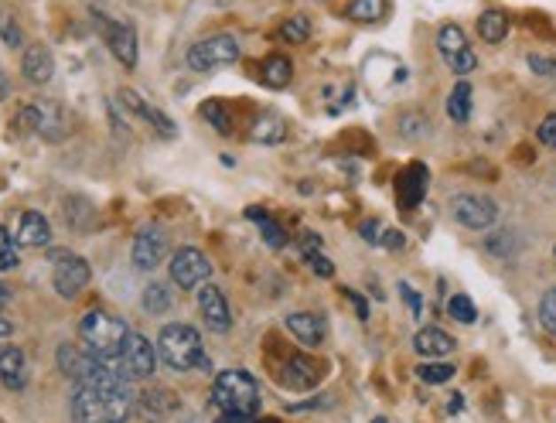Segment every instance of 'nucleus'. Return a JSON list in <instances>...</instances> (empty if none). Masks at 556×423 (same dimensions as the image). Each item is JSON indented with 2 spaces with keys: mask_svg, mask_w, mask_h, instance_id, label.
<instances>
[{
  "mask_svg": "<svg viewBox=\"0 0 556 423\" xmlns=\"http://www.w3.org/2000/svg\"><path fill=\"white\" fill-rule=\"evenodd\" d=\"M68 410H72L75 423H127L130 410H134V396H130V386L75 382Z\"/></svg>",
  "mask_w": 556,
  "mask_h": 423,
  "instance_id": "f257e3e1",
  "label": "nucleus"
},
{
  "mask_svg": "<svg viewBox=\"0 0 556 423\" xmlns=\"http://www.w3.org/2000/svg\"><path fill=\"white\" fill-rule=\"evenodd\" d=\"M308 263H311V270L317 273V277H325V280H328V277H334V263H332V260H325L321 253H308Z\"/></svg>",
  "mask_w": 556,
  "mask_h": 423,
  "instance_id": "ea45409f",
  "label": "nucleus"
},
{
  "mask_svg": "<svg viewBox=\"0 0 556 423\" xmlns=\"http://www.w3.org/2000/svg\"><path fill=\"white\" fill-rule=\"evenodd\" d=\"M18 123H21L24 130H35L38 137L51 140V144H59V140L68 134V113H66V106L55 103V99H38V103L24 106Z\"/></svg>",
  "mask_w": 556,
  "mask_h": 423,
  "instance_id": "423d86ee",
  "label": "nucleus"
},
{
  "mask_svg": "<svg viewBox=\"0 0 556 423\" xmlns=\"http://www.w3.org/2000/svg\"><path fill=\"white\" fill-rule=\"evenodd\" d=\"M505 35H509V14L498 11V7L482 11V18H478V38L489 42V45H498V42H505Z\"/></svg>",
  "mask_w": 556,
  "mask_h": 423,
  "instance_id": "b1692460",
  "label": "nucleus"
},
{
  "mask_svg": "<svg viewBox=\"0 0 556 423\" xmlns=\"http://www.w3.org/2000/svg\"><path fill=\"white\" fill-rule=\"evenodd\" d=\"M212 403L225 417H256L260 410V382L246 369H225L212 382Z\"/></svg>",
  "mask_w": 556,
  "mask_h": 423,
  "instance_id": "7ed1b4c3",
  "label": "nucleus"
},
{
  "mask_svg": "<svg viewBox=\"0 0 556 423\" xmlns=\"http://www.w3.org/2000/svg\"><path fill=\"white\" fill-rule=\"evenodd\" d=\"M260 75H263V82H267L270 90H287L290 79H294V62H290V55H270L263 68H260Z\"/></svg>",
  "mask_w": 556,
  "mask_h": 423,
  "instance_id": "393cba45",
  "label": "nucleus"
},
{
  "mask_svg": "<svg viewBox=\"0 0 556 423\" xmlns=\"http://www.w3.org/2000/svg\"><path fill=\"white\" fill-rule=\"evenodd\" d=\"M157 356L175 372L208 369V358L201 349V334L192 325H164L157 334Z\"/></svg>",
  "mask_w": 556,
  "mask_h": 423,
  "instance_id": "f03ea898",
  "label": "nucleus"
},
{
  "mask_svg": "<svg viewBox=\"0 0 556 423\" xmlns=\"http://www.w3.org/2000/svg\"><path fill=\"white\" fill-rule=\"evenodd\" d=\"M7 304H11V287H7V284H0V311H4Z\"/></svg>",
  "mask_w": 556,
  "mask_h": 423,
  "instance_id": "09e8293b",
  "label": "nucleus"
},
{
  "mask_svg": "<svg viewBox=\"0 0 556 423\" xmlns=\"http://www.w3.org/2000/svg\"><path fill=\"white\" fill-rule=\"evenodd\" d=\"M246 215L260 225V236H263V243H267L270 249H284V246H287V232L273 223L267 212H260V208H246Z\"/></svg>",
  "mask_w": 556,
  "mask_h": 423,
  "instance_id": "c85d7f7f",
  "label": "nucleus"
},
{
  "mask_svg": "<svg viewBox=\"0 0 556 423\" xmlns=\"http://www.w3.org/2000/svg\"><path fill=\"white\" fill-rule=\"evenodd\" d=\"M14 243L27 246V249H45L51 243V225L42 212H24L14 229Z\"/></svg>",
  "mask_w": 556,
  "mask_h": 423,
  "instance_id": "f3484780",
  "label": "nucleus"
},
{
  "mask_svg": "<svg viewBox=\"0 0 556 423\" xmlns=\"http://www.w3.org/2000/svg\"><path fill=\"white\" fill-rule=\"evenodd\" d=\"M21 75L31 86H45L55 75V55L48 45H31L21 59Z\"/></svg>",
  "mask_w": 556,
  "mask_h": 423,
  "instance_id": "dca6fc26",
  "label": "nucleus"
},
{
  "mask_svg": "<svg viewBox=\"0 0 556 423\" xmlns=\"http://www.w3.org/2000/svg\"><path fill=\"white\" fill-rule=\"evenodd\" d=\"M529 68H533L536 75H553L556 62L553 59H546V55H529Z\"/></svg>",
  "mask_w": 556,
  "mask_h": 423,
  "instance_id": "79ce46f5",
  "label": "nucleus"
},
{
  "mask_svg": "<svg viewBox=\"0 0 556 423\" xmlns=\"http://www.w3.org/2000/svg\"><path fill=\"white\" fill-rule=\"evenodd\" d=\"M171 290L164 287V284H151V287L144 290V311L147 314H164L171 311Z\"/></svg>",
  "mask_w": 556,
  "mask_h": 423,
  "instance_id": "7c9ffc66",
  "label": "nucleus"
},
{
  "mask_svg": "<svg viewBox=\"0 0 556 423\" xmlns=\"http://www.w3.org/2000/svg\"><path fill=\"white\" fill-rule=\"evenodd\" d=\"M536 137H539V144L543 147H550V151H556V113H550L543 123H539V130H536Z\"/></svg>",
  "mask_w": 556,
  "mask_h": 423,
  "instance_id": "58836bf2",
  "label": "nucleus"
},
{
  "mask_svg": "<svg viewBox=\"0 0 556 423\" xmlns=\"http://www.w3.org/2000/svg\"><path fill=\"white\" fill-rule=\"evenodd\" d=\"M127 321H120V317H113L110 311H90L82 321H79V341L96 352V356H106V358H116L120 356V349H123V341H127Z\"/></svg>",
  "mask_w": 556,
  "mask_h": 423,
  "instance_id": "20e7f679",
  "label": "nucleus"
},
{
  "mask_svg": "<svg viewBox=\"0 0 556 423\" xmlns=\"http://www.w3.org/2000/svg\"><path fill=\"white\" fill-rule=\"evenodd\" d=\"M539 325L550 334H556V287L546 290L543 301H539Z\"/></svg>",
  "mask_w": 556,
  "mask_h": 423,
  "instance_id": "c9c22d12",
  "label": "nucleus"
},
{
  "mask_svg": "<svg viewBox=\"0 0 556 423\" xmlns=\"http://www.w3.org/2000/svg\"><path fill=\"white\" fill-rule=\"evenodd\" d=\"M447 116L454 123H467L471 120V82H454V90L447 96Z\"/></svg>",
  "mask_w": 556,
  "mask_h": 423,
  "instance_id": "cd10ccee",
  "label": "nucleus"
},
{
  "mask_svg": "<svg viewBox=\"0 0 556 423\" xmlns=\"http://www.w3.org/2000/svg\"><path fill=\"white\" fill-rule=\"evenodd\" d=\"M208 277H212V263H208V256H205L201 249H195V246H181L178 253L171 256V280H175L181 290L201 287Z\"/></svg>",
  "mask_w": 556,
  "mask_h": 423,
  "instance_id": "1a4fd4ad",
  "label": "nucleus"
},
{
  "mask_svg": "<svg viewBox=\"0 0 556 423\" xmlns=\"http://www.w3.org/2000/svg\"><path fill=\"white\" fill-rule=\"evenodd\" d=\"M400 130H403V137H413V140H420V137L430 134V123L423 120L420 113H406V116L400 120Z\"/></svg>",
  "mask_w": 556,
  "mask_h": 423,
  "instance_id": "e433bc0d",
  "label": "nucleus"
},
{
  "mask_svg": "<svg viewBox=\"0 0 556 423\" xmlns=\"http://www.w3.org/2000/svg\"><path fill=\"white\" fill-rule=\"evenodd\" d=\"M287 332L301 341V345H321L325 341V325H321V317H314L308 311H297V314H287Z\"/></svg>",
  "mask_w": 556,
  "mask_h": 423,
  "instance_id": "4be33fe9",
  "label": "nucleus"
},
{
  "mask_svg": "<svg viewBox=\"0 0 556 423\" xmlns=\"http://www.w3.org/2000/svg\"><path fill=\"white\" fill-rule=\"evenodd\" d=\"M157 349L144 338L140 332H130L127 334V341H123V349H120V362H123V369H127V376L130 379H147L154 376L157 369Z\"/></svg>",
  "mask_w": 556,
  "mask_h": 423,
  "instance_id": "9b49d317",
  "label": "nucleus"
},
{
  "mask_svg": "<svg viewBox=\"0 0 556 423\" xmlns=\"http://www.w3.org/2000/svg\"><path fill=\"white\" fill-rule=\"evenodd\" d=\"M461 403H465L461 396H454V400H450V413H461Z\"/></svg>",
  "mask_w": 556,
  "mask_h": 423,
  "instance_id": "603ef678",
  "label": "nucleus"
},
{
  "mask_svg": "<svg viewBox=\"0 0 556 423\" xmlns=\"http://www.w3.org/2000/svg\"><path fill=\"white\" fill-rule=\"evenodd\" d=\"M92 21L99 24V35L106 38V45H110V51L116 55V62L127 68L137 66V31L130 27V24H120L113 21V18H106L103 11H92Z\"/></svg>",
  "mask_w": 556,
  "mask_h": 423,
  "instance_id": "9d476101",
  "label": "nucleus"
},
{
  "mask_svg": "<svg viewBox=\"0 0 556 423\" xmlns=\"http://www.w3.org/2000/svg\"><path fill=\"white\" fill-rule=\"evenodd\" d=\"M437 48H441V55H444V62H447L450 72L467 75V72H474V68H478V55L471 51V45H467V35L458 27V24H444V27L437 31Z\"/></svg>",
  "mask_w": 556,
  "mask_h": 423,
  "instance_id": "6e6552de",
  "label": "nucleus"
},
{
  "mask_svg": "<svg viewBox=\"0 0 556 423\" xmlns=\"http://www.w3.org/2000/svg\"><path fill=\"white\" fill-rule=\"evenodd\" d=\"M18 267V246L11 239V232L0 225V270H14Z\"/></svg>",
  "mask_w": 556,
  "mask_h": 423,
  "instance_id": "4c0bfd02",
  "label": "nucleus"
},
{
  "mask_svg": "<svg viewBox=\"0 0 556 423\" xmlns=\"http://www.w3.org/2000/svg\"><path fill=\"white\" fill-rule=\"evenodd\" d=\"M199 311L205 317V325L212 328V332L225 334L232 328V311H229V301H225V294L219 287H212V284H201L199 290Z\"/></svg>",
  "mask_w": 556,
  "mask_h": 423,
  "instance_id": "4468645a",
  "label": "nucleus"
},
{
  "mask_svg": "<svg viewBox=\"0 0 556 423\" xmlns=\"http://www.w3.org/2000/svg\"><path fill=\"white\" fill-rule=\"evenodd\" d=\"M92 270L82 256L75 253H55L51 256V284L59 290V297H75L90 284Z\"/></svg>",
  "mask_w": 556,
  "mask_h": 423,
  "instance_id": "0eeeda50",
  "label": "nucleus"
},
{
  "mask_svg": "<svg viewBox=\"0 0 556 423\" xmlns=\"http://www.w3.org/2000/svg\"><path fill=\"white\" fill-rule=\"evenodd\" d=\"M253 140L256 144H267V147H273V144H280L284 137H287V123L280 120V116H273V113H263L256 123H253Z\"/></svg>",
  "mask_w": 556,
  "mask_h": 423,
  "instance_id": "a878e982",
  "label": "nucleus"
},
{
  "mask_svg": "<svg viewBox=\"0 0 556 423\" xmlns=\"http://www.w3.org/2000/svg\"><path fill=\"white\" fill-rule=\"evenodd\" d=\"M280 38H284L287 45H304V42L311 38V18H304V14L287 18V21L280 24Z\"/></svg>",
  "mask_w": 556,
  "mask_h": 423,
  "instance_id": "c756f323",
  "label": "nucleus"
},
{
  "mask_svg": "<svg viewBox=\"0 0 556 423\" xmlns=\"http://www.w3.org/2000/svg\"><path fill=\"white\" fill-rule=\"evenodd\" d=\"M280 379H284L287 389L304 393V389H314V386H317V365H314L308 356H290L287 362H284V369H280Z\"/></svg>",
  "mask_w": 556,
  "mask_h": 423,
  "instance_id": "6ab92c4d",
  "label": "nucleus"
},
{
  "mask_svg": "<svg viewBox=\"0 0 556 423\" xmlns=\"http://www.w3.org/2000/svg\"><path fill=\"white\" fill-rule=\"evenodd\" d=\"M400 294H403V297H406V304H410V311H413V314H420V308H423V304H420V294H417V290L410 287V284H400Z\"/></svg>",
  "mask_w": 556,
  "mask_h": 423,
  "instance_id": "c03bdc74",
  "label": "nucleus"
},
{
  "mask_svg": "<svg viewBox=\"0 0 556 423\" xmlns=\"http://www.w3.org/2000/svg\"><path fill=\"white\" fill-rule=\"evenodd\" d=\"M301 249H304V256H308V253H321V236L304 232V236H301Z\"/></svg>",
  "mask_w": 556,
  "mask_h": 423,
  "instance_id": "a18cd8bd",
  "label": "nucleus"
},
{
  "mask_svg": "<svg viewBox=\"0 0 556 423\" xmlns=\"http://www.w3.org/2000/svg\"><path fill=\"white\" fill-rule=\"evenodd\" d=\"M447 314L454 317V321H461V325H471L478 311H474V301L467 297V294H454L450 301H447Z\"/></svg>",
  "mask_w": 556,
  "mask_h": 423,
  "instance_id": "473e14b6",
  "label": "nucleus"
},
{
  "mask_svg": "<svg viewBox=\"0 0 556 423\" xmlns=\"http://www.w3.org/2000/svg\"><path fill=\"white\" fill-rule=\"evenodd\" d=\"M417 379L427 382V386H441V382L454 379V365L450 362H423L420 369H417Z\"/></svg>",
  "mask_w": 556,
  "mask_h": 423,
  "instance_id": "2f4dec72",
  "label": "nucleus"
},
{
  "mask_svg": "<svg viewBox=\"0 0 556 423\" xmlns=\"http://www.w3.org/2000/svg\"><path fill=\"white\" fill-rule=\"evenodd\" d=\"M413 349H417V356L423 358H444L450 356L458 345H454V338L441 328H420L417 338H413Z\"/></svg>",
  "mask_w": 556,
  "mask_h": 423,
  "instance_id": "412c9836",
  "label": "nucleus"
},
{
  "mask_svg": "<svg viewBox=\"0 0 556 423\" xmlns=\"http://www.w3.org/2000/svg\"><path fill=\"white\" fill-rule=\"evenodd\" d=\"M7 96H11V79H7V72L0 68V103H4Z\"/></svg>",
  "mask_w": 556,
  "mask_h": 423,
  "instance_id": "de8ad7c7",
  "label": "nucleus"
},
{
  "mask_svg": "<svg viewBox=\"0 0 556 423\" xmlns=\"http://www.w3.org/2000/svg\"><path fill=\"white\" fill-rule=\"evenodd\" d=\"M0 42L7 48H21L24 45V35H21V24L14 14H7V11H0Z\"/></svg>",
  "mask_w": 556,
  "mask_h": 423,
  "instance_id": "f704fd0d",
  "label": "nucleus"
},
{
  "mask_svg": "<svg viewBox=\"0 0 556 423\" xmlns=\"http://www.w3.org/2000/svg\"><path fill=\"white\" fill-rule=\"evenodd\" d=\"M116 99H120L127 110H134L140 120H147V123H151V127H154L161 137H175V123H171V120H168V116H164L161 110H157V106H151L144 96H137L134 90H120V96H116Z\"/></svg>",
  "mask_w": 556,
  "mask_h": 423,
  "instance_id": "a211bd4d",
  "label": "nucleus"
},
{
  "mask_svg": "<svg viewBox=\"0 0 556 423\" xmlns=\"http://www.w3.org/2000/svg\"><path fill=\"white\" fill-rule=\"evenodd\" d=\"M137 406H140V417L144 420H164V417H171L178 410V396L168 393V389H147L137 400Z\"/></svg>",
  "mask_w": 556,
  "mask_h": 423,
  "instance_id": "5701e85b",
  "label": "nucleus"
},
{
  "mask_svg": "<svg viewBox=\"0 0 556 423\" xmlns=\"http://www.w3.org/2000/svg\"><path fill=\"white\" fill-rule=\"evenodd\" d=\"M358 236H362L365 243L379 246V239H382V225H379L376 219H365V223L358 225Z\"/></svg>",
  "mask_w": 556,
  "mask_h": 423,
  "instance_id": "a19ab883",
  "label": "nucleus"
},
{
  "mask_svg": "<svg viewBox=\"0 0 556 423\" xmlns=\"http://www.w3.org/2000/svg\"><path fill=\"white\" fill-rule=\"evenodd\" d=\"M386 11H389V0H352L345 7V18L358 24H376L386 18Z\"/></svg>",
  "mask_w": 556,
  "mask_h": 423,
  "instance_id": "bb28decb",
  "label": "nucleus"
},
{
  "mask_svg": "<svg viewBox=\"0 0 556 423\" xmlns=\"http://www.w3.org/2000/svg\"><path fill=\"white\" fill-rule=\"evenodd\" d=\"M0 382L7 389H24L27 386V356L14 345L0 349Z\"/></svg>",
  "mask_w": 556,
  "mask_h": 423,
  "instance_id": "aec40b11",
  "label": "nucleus"
},
{
  "mask_svg": "<svg viewBox=\"0 0 556 423\" xmlns=\"http://www.w3.org/2000/svg\"><path fill=\"white\" fill-rule=\"evenodd\" d=\"M219 423H253V417H223Z\"/></svg>",
  "mask_w": 556,
  "mask_h": 423,
  "instance_id": "3c124183",
  "label": "nucleus"
},
{
  "mask_svg": "<svg viewBox=\"0 0 556 423\" xmlns=\"http://www.w3.org/2000/svg\"><path fill=\"white\" fill-rule=\"evenodd\" d=\"M168 253V236L161 225H144L134 236V249H130V260H134L137 270H154Z\"/></svg>",
  "mask_w": 556,
  "mask_h": 423,
  "instance_id": "ddd939ff",
  "label": "nucleus"
},
{
  "mask_svg": "<svg viewBox=\"0 0 556 423\" xmlns=\"http://www.w3.org/2000/svg\"><path fill=\"white\" fill-rule=\"evenodd\" d=\"M239 55H243V48L232 35H212V38H201V42L188 48L184 66L192 72H215V68L239 62Z\"/></svg>",
  "mask_w": 556,
  "mask_h": 423,
  "instance_id": "39448f33",
  "label": "nucleus"
},
{
  "mask_svg": "<svg viewBox=\"0 0 556 423\" xmlns=\"http://www.w3.org/2000/svg\"><path fill=\"white\" fill-rule=\"evenodd\" d=\"M14 332V325H11V321H4V317H0V338H7V334Z\"/></svg>",
  "mask_w": 556,
  "mask_h": 423,
  "instance_id": "8fccbe9b",
  "label": "nucleus"
},
{
  "mask_svg": "<svg viewBox=\"0 0 556 423\" xmlns=\"http://www.w3.org/2000/svg\"><path fill=\"white\" fill-rule=\"evenodd\" d=\"M345 297H348V301H352V304H356L358 317H362V321H365V317H369V304H365V297H362V294H356V290H345Z\"/></svg>",
  "mask_w": 556,
  "mask_h": 423,
  "instance_id": "49530a36",
  "label": "nucleus"
},
{
  "mask_svg": "<svg viewBox=\"0 0 556 423\" xmlns=\"http://www.w3.org/2000/svg\"><path fill=\"white\" fill-rule=\"evenodd\" d=\"M427 184H430L427 164L413 161L406 171H400V178H396V201H400L403 208H417L423 201V195H427Z\"/></svg>",
  "mask_w": 556,
  "mask_h": 423,
  "instance_id": "2eb2a0df",
  "label": "nucleus"
},
{
  "mask_svg": "<svg viewBox=\"0 0 556 423\" xmlns=\"http://www.w3.org/2000/svg\"><path fill=\"white\" fill-rule=\"evenodd\" d=\"M201 116L219 130V134H232V120H229V110H225L219 99H212V103H205L201 106Z\"/></svg>",
  "mask_w": 556,
  "mask_h": 423,
  "instance_id": "72a5a7b5",
  "label": "nucleus"
},
{
  "mask_svg": "<svg viewBox=\"0 0 556 423\" xmlns=\"http://www.w3.org/2000/svg\"><path fill=\"white\" fill-rule=\"evenodd\" d=\"M403 232H396V229H386L382 232V239H379V246H386V249H403Z\"/></svg>",
  "mask_w": 556,
  "mask_h": 423,
  "instance_id": "37998d69",
  "label": "nucleus"
},
{
  "mask_svg": "<svg viewBox=\"0 0 556 423\" xmlns=\"http://www.w3.org/2000/svg\"><path fill=\"white\" fill-rule=\"evenodd\" d=\"M450 212L465 229H489L498 219V205L489 195H458Z\"/></svg>",
  "mask_w": 556,
  "mask_h": 423,
  "instance_id": "f8f14e48",
  "label": "nucleus"
}]
</instances>
